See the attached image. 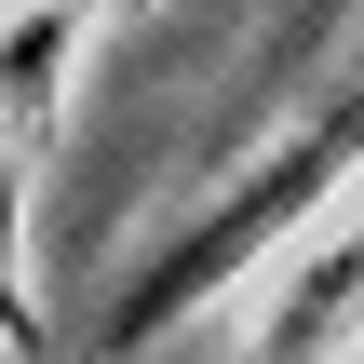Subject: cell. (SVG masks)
Masks as SVG:
<instances>
[{
    "label": "cell",
    "instance_id": "7a4b0ae2",
    "mask_svg": "<svg viewBox=\"0 0 364 364\" xmlns=\"http://www.w3.org/2000/svg\"><path fill=\"white\" fill-rule=\"evenodd\" d=\"M351 311H364V216L324 243V257H311V284L284 297V324H270V364H324V338H338Z\"/></svg>",
    "mask_w": 364,
    "mask_h": 364
},
{
    "label": "cell",
    "instance_id": "3957f363",
    "mask_svg": "<svg viewBox=\"0 0 364 364\" xmlns=\"http://www.w3.org/2000/svg\"><path fill=\"white\" fill-rule=\"evenodd\" d=\"M54 41H68V14H27V27L0 41V95H14V108H41V95H54Z\"/></svg>",
    "mask_w": 364,
    "mask_h": 364
},
{
    "label": "cell",
    "instance_id": "277c9868",
    "mask_svg": "<svg viewBox=\"0 0 364 364\" xmlns=\"http://www.w3.org/2000/svg\"><path fill=\"white\" fill-rule=\"evenodd\" d=\"M0 243H14V176H0ZM0 338H27V311H14V257H0Z\"/></svg>",
    "mask_w": 364,
    "mask_h": 364
},
{
    "label": "cell",
    "instance_id": "6da1fadb",
    "mask_svg": "<svg viewBox=\"0 0 364 364\" xmlns=\"http://www.w3.org/2000/svg\"><path fill=\"white\" fill-rule=\"evenodd\" d=\"M351 149H364V108H338V122H324V135H297V149H284V162H270L257 189H230V203H216L203 230H176V243H162V257H149V270L122 284L108 338H149V324H176L189 297H216V284H230V270H243V257H257V243H270L284 216H311V203L338 189V162H351Z\"/></svg>",
    "mask_w": 364,
    "mask_h": 364
}]
</instances>
